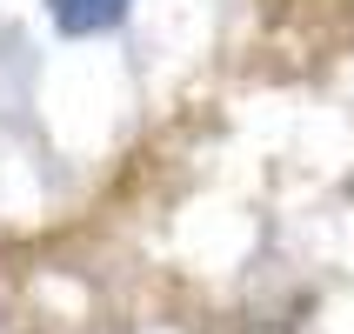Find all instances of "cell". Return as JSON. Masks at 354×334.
Here are the masks:
<instances>
[{
	"label": "cell",
	"instance_id": "6da1fadb",
	"mask_svg": "<svg viewBox=\"0 0 354 334\" xmlns=\"http://www.w3.org/2000/svg\"><path fill=\"white\" fill-rule=\"evenodd\" d=\"M47 20H54L60 40H100V34H120L134 0H40Z\"/></svg>",
	"mask_w": 354,
	"mask_h": 334
}]
</instances>
